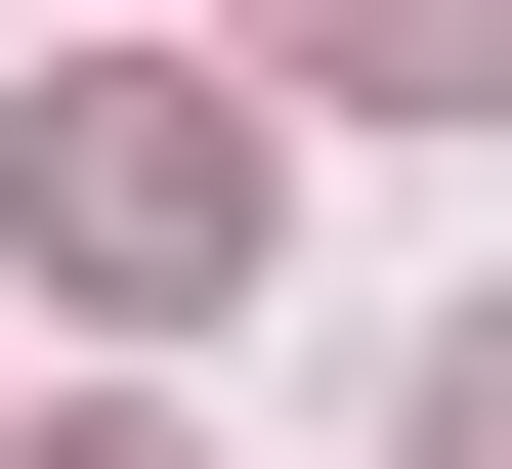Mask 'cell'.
I'll use <instances>...</instances> for the list:
<instances>
[{
    "label": "cell",
    "mask_w": 512,
    "mask_h": 469,
    "mask_svg": "<svg viewBox=\"0 0 512 469\" xmlns=\"http://www.w3.org/2000/svg\"><path fill=\"white\" fill-rule=\"evenodd\" d=\"M43 299L214 342V299H256V128H214V86H43Z\"/></svg>",
    "instance_id": "6da1fadb"
},
{
    "label": "cell",
    "mask_w": 512,
    "mask_h": 469,
    "mask_svg": "<svg viewBox=\"0 0 512 469\" xmlns=\"http://www.w3.org/2000/svg\"><path fill=\"white\" fill-rule=\"evenodd\" d=\"M299 86H512V0H256Z\"/></svg>",
    "instance_id": "7a4b0ae2"
},
{
    "label": "cell",
    "mask_w": 512,
    "mask_h": 469,
    "mask_svg": "<svg viewBox=\"0 0 512 469\" xmlns=\"http://www.w3.org/2000/svg\"><path fill=\"white\" fill-rule=\"evenodd\" d=\"M427 469H512V299H470V342H427Z\"/></svg>",
    "instance_id": "3957f363"
},
{
    "label": "cell",
    "mask_w": 512,
    "mask_h": 469,
    "mask_svg": "<svg viewBox=\"0 0 512 469\" xmlns=\"http://www.w3.org/2000/svg\"><path fill=\"white\" fill-rule=\"evenodd\" d=\"M43 469H171V427H43Z\"/></svg>",
    "instance_id": "277c9868"
}]
</instances>
